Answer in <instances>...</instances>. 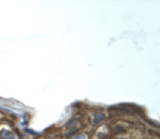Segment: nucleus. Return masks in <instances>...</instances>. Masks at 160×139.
<instances>
[{"mask_svg":"<svg viewBox=\"0 0 160 139\" xmlns=\"http://www.w3.org/2000/svg\"><path fill=\"white\" fill-rule=\"evenodd\" d=\"M0 136L2 139H13V136L12 134L8 131H1L0 132Z\"/></svg>","mask_w":160,"mask_h":139,"instance_id":"nucleus-1","label":"nucleus"},{"mask_svg":"<svg viewBox=\"0 0 160 139\" xmlns=\"http://www.w3.org/2000/svg\"><path fill=\"white\" fill-rule=\"evenodd\" d=\"M104 118H105V116L101 115V113H100V115H97L95 118H94V123H98L99 121H101L103 119H104Z\"/></svg>","mask_w":160,"mask_h":139,"instance_id":"nucleus-2","label":"nucleus"},{"mask_svg":"<svg viewBox=\"0 0 160 139\" xmlns=\"http://www.w3.org/2000/svg\"><path fill=\"white\" fill-rule=\"evenodd\" d=\"M73 139H85V136L84 135H78V136H76L75 138Z\"/></svg>","mask_w":160,"mask_h":139,"instance_id":"nucleus-3","label":"nucleus"}]
</instances>
